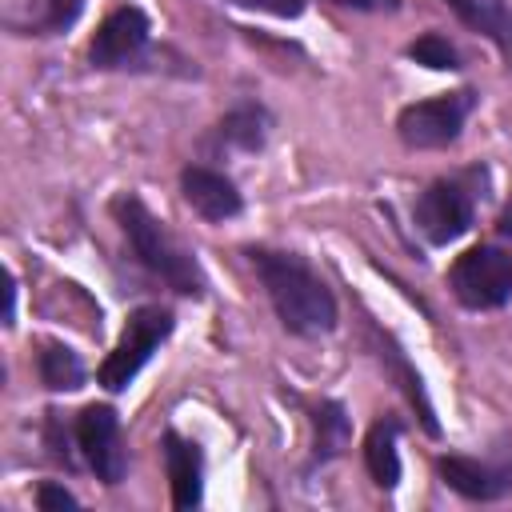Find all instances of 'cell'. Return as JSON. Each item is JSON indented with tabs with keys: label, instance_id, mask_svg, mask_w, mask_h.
<instances>
[{
	"label": "cell",
	"instance_id": "10",
	"mask_svg": "<svg viewBox=\"0 0 512 512\" xmlns=\"http://www.w3.org/2000/svg\"><path fill=\"white\" fill-rule=\"evenodd\" d=\"M440 480L460 492L464 500H500L512 492V464L508 460H472V456H440Z\"/></svg>",
	"mask_w": 512,
	"mask_h": 512
},
{
	"label": "cell",
	"instance_id": "5",
	"mask_svg": "<svg viewBox=\"0 0 512 512\" xmlns=\"http://www.w3.org/2000/svg\"><path fill=\"white\" fill-rule=\"evenodd\" d=\"M476 108V92L472 88H460V92H440L432 100H416V104H404L400 116H396V136L408 144V148H448L460 140L464 132V120L472 116Z\"/></svg>",
	"mask_w": 512,
	"mask_h": 512
},
{
	"label": "cell",
	"instance_id": "20",
	"mask_svg": "<svg viewBox=\"0 0 512 512\" xmlns=\"http://www.w3.org/2000/svg\"><path fill=\"white\" fill-rule=\"evenodd\" d=\"M240 8H256V12H268V16H300L304 12V0H232Z\"/></svg>",
	"mask_w": 512,
	"mask_h": 512
},
{
	"label": "cell",
	"instance_id": "18",
	"mask_svg": "<svg viewBox=\"0 0 512 512\" xmlns=\"http://www.w3.org/2000/svg\"><path fill=\"white\" fill-rule=\"evenodd\" d=\"M408 56L416 60V64H424V68H436V72H456L460 68V52L448 44V36H440V32H424V36H416L412 44H408Z\"/></svg>",
	"mask_w": 512,
	"mask_h": 512
},
{
	"label": "cell",
	"instance_id": "4",
	"mask_svg": "<svg viewBox=\"0 0 512 512\" xmlns=\"http://www.w3.org/2000/svg\"><path fill=\"white\" fill-rule=\"evenodd\" d=\"M452 296L472 312H492L512 300V252L500 244H472L448 268Z\"/></svg>",
	"mask_w": 512,
	"mask_h": 512
},
{
	"label": "cell",
	"instance_id": "16",
	"mask_svg": "<svg viewBox=\"0 0 512 512\" xmlns=\"http://www.w3.org/2000/svg\"><path fill=\"white\" fill-rule=\"evenodd\" d=\"M36 372H40V384L52 388V392H76V388L84 384V376H88L80 352H72V348L60 344V340H44V344H40Z\"/></svg>",
	"mask_w": 512,
	"mask_h": 512
},
{
	"label": "cell",
	"instance_id": "9",
	"mask_svg": "<svg viewBox=\"0 0 512 512\" xmlns=\"http://www.w3.org/2000/svg\"><path fill=\"white\" fill-rule=\"evenodd\" d=\"M180 196L208 224H224L244 212V196L232 184V176H224L220 168H208V164H188L180 172Z\"/></svg>",
	"mask_w": 512,
	"mask_h": 512
},
{
	"label": "cell",
	"instance_id": "14",
	"mask_svg": "<svg viewBox=\"0 0 512 512\" xmlns=\"http://www.w3.org/2000/svg\"><path fill=\"white\" fill-rule=\"evenodd\" d=\"M268 128H272V116L260 108V104H236L232 112H224V120L216 124V136L224 148H236V152H260L268 144Z\"/></svg>",
	"mask_w": 512,
	"mask_h": 512
},
{
	"label": "cell",
	"instance_id": "7",
	"mask_svg": "<svg viewBox=\"0 0 512 512\" xmlns=\"http://www.w3.org/2000/svg\"><path fill=\"white\" fill-rule=\"evenodd\" d=\"M72 440L84 456V464L104 484H120L128 472V452L120 436V416L112 404H84L72 420Z\"/></svg>",
	"mask_w": 512,
	"mask_h": 512
},
{
	"label": "cell",
	"instance_id": "8",
	"mask_svg": "<svg viewBox=\"0 0 512 512\" xmlns=\"http://www.w3.org/2000/svg\"><path fill=\"white\" fill-rule=\"evenodd\" d=\"M148 44H152V20H148V12L136 8V4H120V8H112L100 20V28H96V36L88 44V64L100 68V72L132 68L136 60H144Z\"/></svg>",
	"mask_w": 512,
	"mask_h": 512
},
{
	"label": "cell",
	"instance_id": "12",
	"mask_svg": "<svg viewBox=\"0 0 512 512\" xmlns=\"http://www.w3.org/2000/svg\"><path fill=\"white\" fill-rule=\"evenodd\" d=\"M472 32H480V36H488L496 48H500V56H504V64L512 68V8L504 4V0H444Z\"/></svg>",
	"mask_w": 512,
	"mask_h": 512
},
{
	"label": "cell",
	"instance_id": "21",
	"mask_svg": "<svg viewBox=\"0 0 512 512\" xmlns=\"http://www.w3.org/2000/svg\"><path fill=\"white\" fill-rule=\"evenodd\" d=\"M336 8H352V12H396L400 0H328Z\"/></svg>",
	"mask_w": 512,
	"mask_h": 512
},
{
	"label": "cell",
	"instance_id": "11",
	"mask_svg": "<svg viewBox=\"0 0 512 512\" xmlns=\"http://www.w3.org/2000/svg\"><path fill=\"white\" fill-rule=\"evenodd\" d=\"M164 468L172 488V508L188 512L204 500V456L196 440H184L180 432H164Z\"/></svg>",
	"mask_w": 512,
	"mask_h": 512
},
{
	"label": "cell",
	"instance_id": "15",
	"mask_svg": "<svg viewBox=\"0 0 512 512\" xmlns=\"http://www.w3.org/2000/svg\"><path fill=\"white\" fill-rule=\"evenodd\" d=\"M396 420H376L364 436V464H368V476L380 484V488H396L400 480V448H396Z\"/></svg>",
	"mask_w": 512,
	"mask_h": 512
},
{
	"label": "cell",
	"instance_id": "1",
	"mask_svg": "<svg viewBox=\"0 0 512 512\" xmlns=\"http://www.w3.org/2000/svg\"><path fill=\"white\" fill-rule=\"evenodd\" d=\"M248 264L256 268L280 324L292 336H328L340 320L332 288L296 256V252H276V248H244Z\"/></svg>",
	"mask_w": 512,
	"mask_h": 512
},
{
	"label": "cell",
	"instance_id": "13",
	"mask_svg": "<svg viewBox=\"0 0 512 512\" xmlns=\"http://www.w3.org/2000/svg\"><path fill=\"white\" fill-rule=\"evenodd\" d=\"M84 12V0H24V12L8 16L16 36H60Z\"/></svg>",
	"mask_w": 512,
	"mask_h": 512
},
{
	"label": "cell",
	"instance_id": "3",
	"mask_svg": "<svg viewBox=\"0 0 512 512\" xmlns=\"http://www.w3.org/2000/svg\"><path fill=\"white\" fill-rule=\"evenodd\" d=\"M172 328H176L172 308H164V304H140V308H132L128 320H124L120 340L112 344V352L96 368L100 388L104 392H124L140 376V368L152 360V352L172 336Z\"/></svg>",
	"mask_w": 512,
	"mask_h": 512
},
{
	"label": "cell",
	"instance_id": "17",
	"mask_svg": "<svg viewBox=\"0 0 512 512\" xmlns=\"http://www.w3.org/2000/svg\"><path fill=\"white\" fill-rule=\"evenodd\" d=\"M312 424H316V452H312V460L328 464L348 444V412H344L340 400H320V408L312 412Z\"/></svg>",
	"mask_w": 512,
	"mask_h": 512
},
{
	"label": "cell",
	"instance_id": "2",
	"mask_svg": "<svg viewBox=\"0 0 512 512\" xmlns=\"http://www.w3.org/2000/svg\"><path fill=\"white\" fill-rule=\"evenodd\" d=\"M112 216H116L120 232L128 236L136 260H140L156 280H164L176 296H204L208 280H204V268H200L196 252H188V248L164 228V220H156V216L148 212V204H144L140 196H132V192L116 196V200H112Z\"/></svg>",
	"mask_w": 512,
	"mask_h": 512
},
{
	"label": "cell",
	"instance_id": "22",
	"mask_svg": "<svg viewBox=\"0 0 512 512\" xmlns=\"http://www.w3.org/2000/svg\"><path fill=\"white\" fill-rule=\"evenodd\" d=\"M496 232H500L504 240H512V200H508V204H504V212L496 216Z\"/></svg>",
	"mask_w": 512,
	"mask_h": 512
},
{
	"label": "cell",
	"instance_id": "19",
	"mask_svg": "<svg viewBox=\"0 0 512 512\" xmlns=\"http://www.w3.org/2000/svg\"><path fill=\"white\" fill-rule=\"evenodd\" d=\"M80 500L68 492V488H60V484H40L36 488V508H44V512H52V508H76Z\"/></svg>",
	"mask_w": 512,
	"mask_h": 512
},
{
	"label": "cell",
	"instance_id": "6",
	"mask_svg": "<svg viewBox=\"0 0 512 512\" xmlns=\"http://www.w3.org/2000/svg\"><path fill=\"white\" fill-rule=\"evenodd\" d=\"M412 220H416V228L424 232L428 244H448V240H456L472 228L476 192L464 184V176H440L416 196Z\"/></svg>",
	"mask_w": 512,
	"mask_h": 512
}]
</instances>
